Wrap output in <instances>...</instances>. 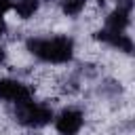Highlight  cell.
Listing matches in <instances>:
<instances>
[{"mask_svg":"<svg viewBox=\"0 0 135 135\" xmlns=\"http://www.w3.org/2000/svg\"><path fill=\"white\" fill-rule=\"evenodd\" d=\"M11 4H13V0H0V17L11 8Z\"/></svg>","mask_w":135,"mask_h":135,"instance_id":"ba28073f","label":"cell"},{"mask_svg":"<svg viewBox=\"0 0 135 135\" xmlns=\"http://www.w3.org/2000/svg\"><path fill=\"white\" fill-rule=\"evenodd\" d=\"M6 30H8V27H6V21H4L2 17H0V38H2L4 34H6Z\"/></svg>","mask_w":135,"mask_h":135,"instance_id":"9c48e42d","label":"cell"},{"mask_svg":"<svg viewBox=\"0 0 135 135\" xmlns=\"http://www.w3.org/2000/svg\"><path fill=\"white\" fill-rule=\"evenodd\" d=\"M55 118L53 114V108L46 105V103H25V105H17L15 108V120L27 129H40V127H46L51 120Z\"/></svg>","mask_w":135,"mask_h":135,"instance_id":"7a4b0ae2","label":"cell"},{"mask_svg":"<svg viewBox=\"0 0 135 135\" xmlns=\"http://www.w3.org/2000/svg\"><path fill=\"white\" fill-rule=\"evenodd\" d=\"M0 101H11L17 105H25L34 101V86L17 80V78H0Z\"/></svg>","mask_w":135,"mask_h":135,"instance_id":"3957f363","label":"cell"},{"mask_svg":"<svg viewBox=\"0 0 135 135\" xmlns=\"http://www.w3.org/2000/svg\"><path fill=\"white\" fill-rule=\"evenodd\" d=\"M131 25V13L122 11V8H114L108 17H105V30L112 32H124Z\"/></svg>","mask_w":135,"mask_h":135,"instance_id":"5b68a950","label":"cell"},{"mask_svg":"<svg viewBox=\"0 0 135 135\" xmlns=\"http://www.w3.org/2000/svg\"><path fill=\"white\" fill-rule=\"evenodd\" d=\"M84 127V112L80 108H65L55 118V129L59 135H78Z\"/></svg>","mask_w":135,"mask_h":135,"instance_id":"277c9868","label":"cell"},{"mask_svg":"<svg viewBox=\"0 0 135 135\" xmlns=\"http://www.w3.org/2000/svg\"><path fill=\"white\" fill-rule=\"evenodd\" d=\"M4 59H6V49H4V46H0V65L4 63Z\"/></svg>","mask_w":135,"mask_h":135,"instance_id":"30bf717a","label":"cell"},{"mask_svg":"<svg viewBox=\"0 0 135 135\" xmlns=\"http://www.w3.org/2000/svg\"><path fill=\"white\" fill-rule=\"evenodd\" d=\"M38 8H40V2L38 0H19L15 4V15L25 21V19H32L38 13Z\"/></svg>","mask_w":135,"mask_h":135,"instance_id":"8992f818","label":"cell"},{"mask_svg":"<svg viewBox=\"0 0 135 135\" xmlns=\"http://www.w3.org/2000/svg\"><path fill=\"white\" fill-rule=\"evenodd\" d=\"M25 51L44 63L63 65L74 57V40L70 36H32L25 40Z\"/></svg>","mask_w":135,"mask_h":135,"instance_id":"6da1fadb","label":"cell"},{"mask_svg":"<svg viewBox=\"0 0 135 135\" xmlns=\"http://www.w3.org/2000/svg\"><path fill=\"white\" fill-rule=\"evenodd\" d=\"M86 8V0H61V13L65 17H78Z\"/></svg>","mask_w":135,"mask_h":135,"instance_id":"52a82bcc","label":"cell"}]
</instances>
